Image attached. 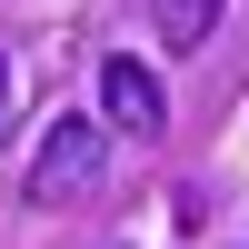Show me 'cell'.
Segmentation results:
<instances>
[{"instance_id":"cell-1","label":"cell","mask_w":249,"mask_h":249,"mask_svg":"<svg viewBox=\"0 0 249 249\" xmlns=\"http://www.w3.org/2000/svg\"><path fill=\"white\" fill-rule=\"evenodd\" d=\"M100 170H110V150H100V120H80V110H60L50 120V140H40V170H30V199H90L100 190Z\"/></svg>"},{"instance_id":"cell-2","label":"cell","mask_w":249,"mask_h":249,"mask_svg":"<svg viewBox=\"0 0 249 249\" xmlns=\"http://www.w3.org/2000/svg\"><path fill=\"white\" fill-rule=\"evenodd\" d=\"M100 110H110V130H130V140H160V130H170V90H160V70H140L130 50L100 60Z\"/></svg>"},{"instance_id":"cell-3","label":"cell","mask_w":249,"mask_h":249,"mask_svg":"<svg viewBox=\"0 0 249 249\" xmlns=\"http://www.w3.org/2000/svg\"><path fill=\"white\" fill-rule=\"evenodd\" d=\"M219 10H230V0H150V30L170 40V50H199V40L219 30Z\"/></svg>"},{"instance_id":"cell-4","label":"cell","mask_w":249,"mask_h":249,"mask_svg":"<svg viewBox=\"0 0 249 249\" xmlns=\"http://www.w3.org/2000/svg\"><path fill=\"white\" fill-rule=\"evenodd\" d=\"M0 140H10V60H0Z\"/></svg>"}]
</instances>
